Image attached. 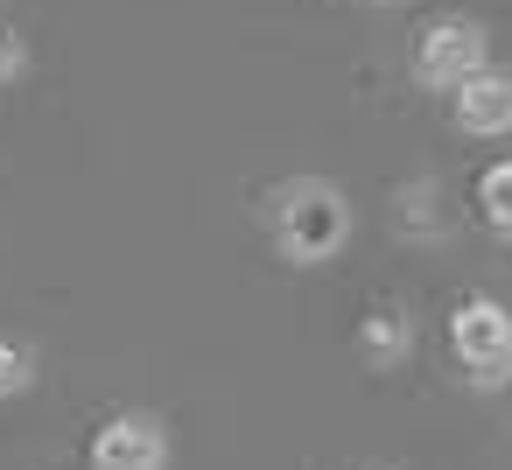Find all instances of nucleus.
I'll list each match as a JSON object with an SVG mask.
<instances>
[{"mask_svg": "<svg viewBox=\"0 0 512 470\" xmlns=\"http://www.w3.org/2000/svg\"><path fill=\"white\" fill-rule=\"evenodd\" d=\"M372 470H379V463H372Z\"/></svg>", "mask_w": 512, "mask_h": 470, "instance_id": "obj_11", "label": "nucleus"}, {"mask_svg": "<svg viewBox=\"0 0 512 470\" xmlns=\"http://www.w3.org/2000/svg\"><path fill=\"white\" fill-rule=\"evenodd\" d=\"M372 8H400V0H372Z\"/></svg>", "mask_w": 512, "mask_h": 470, "instance_id": "obj_10", "label": "nucleus"}, {"mask_svg": "<svg viewBox=\"0 0 512 470\" xmlns=\"http://www.w3.org/2000/svg\"><path fill=\"white\" fill-rule=\"evenodd\" d=\"M470 204H477V218H484V232L512 246V155H498V162H484V176H477V190H470Z\"/></svg>", "mask_w": 512, "mask_h": 470, "instance_id": "obj_7", "label": "nucleus"}, {"mask_svg": "<svg viewBox=\"0 0 512 470\" xmlns=\"http://www.w3.org/2000/svg\"><path fill=\"white\" fill-rule=\"evenodd\" d=\"M407 351H414V316L400 302H372L358 323V358L372 372H393V365H407Z\"/></svg>", "mask_w": 512, "mask_h": 470, "instance_id": "obj_6", "label": "nucleus"}, {"mask_svg": "<svg viewBox=\"0 0 512 470\" xmlns=\"http://www.w3.org/2000/svg\"><path fill=\"white\" fill-rule=\"evenodd\" d=\"M491 64V36H484V22H470V15H442V22H428L421 36H414V85L421 92H456L470 71H484Z\"/></svg>", "mask_w": 512, "mask_h": 470, "instance_id": "obj_3", "label": "nucleus"}, {"mask_svg": "<svg viewBox=\"0 0 512 470\" xmlns=\"http://www.w3.org/2000/svg\"><path fill=\"white\" fill-rule=\"evenodd\" d=\"M22 71H29V43H22L8 22H0V85H15Z\"/></svg>", "mask_w": 512, "mask_h": 470, "instance_id": "obj_9", "label": "nucleus"}, {"mask_svg": "<svg viewBox=\"0 0 512 470\" xmlns=\"http://www.w3.org/2000/svg\"><path fill=\"white\" fill-rule=\"evenodd\" d=\"M449 358L477 393L512 386V302L505 295H463L449 309Z\"/></svg>", "mask_w": 512, "mask_h": 470, "instance_id": "obj_2", "label": "nucleus"}, {"mask_svg": "<svg viewBox=\"0 0 512 470\" xmlns=\"http://www.w3.org/2000/svg\"><path fill=\"white\" fill-rule=\"evenodd\" d=\"M36 379H43V351H36L29 337H8V330H0V400L36 393Z\"/></svg>", "mask_w": 512, "mask_h": 470, "instance_id": "obj_8", "label": "nucleus"}, {"mask_svg": "<svg viewBox=\"0 0 512 470\" xmlns=\"http://www.w3.org/2000/svg\"><path fill=\"white\" fill-rule=\"evenodd\" d=\"M92 470H169V421L148 407H120L92 428Z\"/></svg>", "mask_w": 512, "mask_h": 470, "instance_id": "obj_4", "label": "nucleus"}, {"mask_svg": "<svg viewBox=\"0 0 512 470\" xmlns=\"http://www.w3.org/2000/svg\"><path fill=\"white\" fill-rule=\"evenodd\" d=\"M260 218H267V239H274V253L288 267H330L351 246V225H358L351 197L330 176H288V183H274L267 204H260Z\"/></svg>", "mask_w": 512, "mask_h": 470, "instance_id": "obj_1", "label": "nucleus"}, {"mask_svg": "<svg viewBox=\"0 0 512 470\" xmlns=\"http://www.w3.org/2000/svg\"><path fill=\"white\" fill-rule=\"evenodd\" d=\"M449 120H456L463 141H505V134H512V71H505V64L470 71V78L449 92Z\"/></svg>", "mask_w": 512, "mask_h": 470, "instance_id": "obj_5", "label": "nucleus"}]
</instances>
